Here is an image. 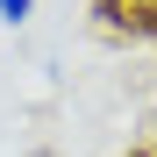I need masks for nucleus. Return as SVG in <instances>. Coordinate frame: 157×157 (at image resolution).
Returning a JSON list of instances; mask_svg holds the SVG:
<instances>
[{
  "mask_svg": "<svg viewBox=\"0 0 157 157\" xmlns=\"http://www.w3.org/2000/svg\"><path fill=\"white\" fill-rule=\"evenodd\" d=\"M29 7L36 0H0V21H29Z\"/></svg>",
  "mask_w": 157,
  "mask_h": 157,
  "instance_id": "f257e3e1",
  "label": "nucleus"
}]
</instances>
